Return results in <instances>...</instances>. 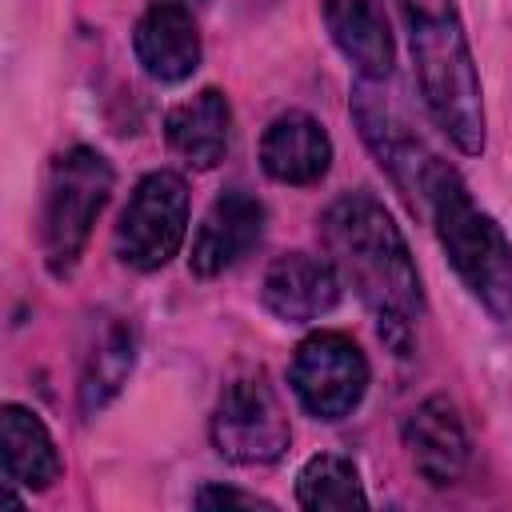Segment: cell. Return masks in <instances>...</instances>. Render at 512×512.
<instances>
[{
	"label": "cell",
	"instance_id": "cell-1",
	"mask_svg": "<svg viewBox=\"0 0 512 512\" xmlns=\"http://www.w3.org/2000/svg\"><path fill=\"white\" fill-rule=\"evenodd\" d=\"M320 236L328 244L340 280H348L376 316L380 336L396 352H408L424 312V292L408 244L392 224L388 208L368 188L344 192L340 200L328 204L320 220Z\"/></svg>",
	"mask_w": 512,
	"mask_h": 512
},
{
	"label": "cell",
	"instance_id": "cell-2",
	"mask_svg": "<svg viewBox=\"0 0 512 512\" xmlns=\"http://www.w3.org/2000/svg\"><path fill=\"white\" fill-rule=\"evenodd\" d=\"M436 128L468 156L484 152V96L456 0H396Z\"/></svg>",
	"mask_w": 512,
	"mask_h": 512
},
{
	"label": "cell",
	"instance_id": "cell-3",
	"mask_svg": "<svg viewBox=\"0 0 512 512\" xmlns=\"http://www.w3.org/2000/svg\"><path fill=\"white\" fill-rule=\"evenodd\" d=\"M424 204L432 212L440 248L464 288L496 320H512V240L504 236V228L484 208H476L472 192L448 164L432 168Z\"/></svg>",
	"mask_w": 512,
	"mask_h": 512
},
{
	"label": "cell",
	"instance_id": "cell-4",
	"mask_svg": "<svg viewBox=\"0 0 512 512\" xmlns=\"http://www.w3.org/2000/svg\"><path fill=\"white\" fill-rule=\"evenodd\" d=\"M112 192V164L96 148H68L56 156L44 196V256L56 276L72 272L80 260L88 232L108 204Z\"/></svg>",
	"mask_w": 512,
	"mask_h": 512
},
{
	"label": "cell",
	"instance_id": "cell-5",
	"mask_svg": "<svg viewBox=\"0 0 512 512\" xmlns=\"http://www.w3.org/2000/svg\"><path fill=\"white\" fill-rule=\"evenodd\" d=\"M292 440L284 404L260 368L224 384L212 412V444L232 464H272Z\"/></svg>",
	"mask_w": 512,
	"mask_h": 512
},
{
	"label": "cell",
	"instance_id": "cell-6",
	"mask_svg": "<svg viewBox=\"0 0 512 512\" xmlns=\"http://www.w3.org/2000/svg\"><path fill=\"white\" fill-rule=\"evenodd\" d=\"M184 228H188V188L176 172H148L116 224V252L124 264L140 268V272H156L164 268L180 244H184Z\"/></svg>",
	"mask_w": 512,
	"mask_h": 512
},
{
	"label": "cell",
	"instance_id": "cell-7",
	"mask_svg": "<svg viewBox=\"0 0 512 512\" xmlns=\"http://www.w3.org/2000/svg\"><path fill=\"white\" fill-rule=\"evenodd\" d=\"M292 388L316 420L348 416L368 388V360L344 332H312L292 356Z\"/></svg>",
	"mask_w": 512,
	"mask_h": 512
},
{
	"label": "cell",
	"instance_id": "cell-8",
	"mask_svg": "<svg viewBox=\"0 0 512 512\" xmlns=\"http://www.w3.org/2000/svg\"><path fill=\"white\" fill-rule=\"evenodd\" d=\"M264 308L288 324L320 320L340 300V272L332 260L308 256V252H284L264 272Z\"/></svg>",
	"mask_w": 512,
	"mask_h": 512
},
{
	"label": "cell",
	"instance_id": "cell-9",
	"mask_svg": "<svg viewBox=\"0 0 512 512\" xmlns=\"http://www.w3.org/2000/svg\"><path fill=\"white\" fill-rule=\"evenodd\" d=\"M260 232H264V204L256 196L240 192V188H228L204 212V220L196 228V240H192L188 268L204 280L220 276L224 268H232L240 256L252 252Z\"/></svg>",
	"mask_w": 512,
	"mask_h": 512
},
{
	"label": "cell",
	"instance_id": "cell-10",
	"mask_svg": "<svg viewBox=\"0 0 512 512\" xmlns=\"http://www.w3.org/2000/svg\"><path fill=\"white\" fill-rule=\"evenodd\" d=\"M132 48L140 68L160 80V84H176L188 80L200 64V32L196 20L188 12V4H172V0H156L132 32Z\"/></svg>",
	"mask_w": 512,
	"mask_h": 512
},
{
	"label": "cell",
	"instance_id": "cell-11",
	"mask_svg": "<svg viewBox=\"0 0 512 512\" xmlns=\"http://www.w3.org/2000/svg\"><path fill=\"white\" fill-rule=\"evenodd\" d=\"M404 448H408L416 472L428 484H436V488L456 484L464 476V468H468V456H472L468 432H464L456 408L444 396L424 400L408 416V424H404Z\"/></svg>",
	"mask_w": 512,
	"mask_h": 512
},
{
	"label": "cell",
	"instance_id": "cell-12",
	"mask_svg": "<svg viewBox=\"0 0 512 512\" xmlns=\"http://www.w3.org/2000/svg\"><path fill=\"white\" fill-rule=\"evenodd\" d=\"M260 164L280 184H316L332 164V140L308 112H280L264 128Z\"/></svg>",
	"mask_w": 512,
	"mask_h": 512
},
{
	"label": "cell",
	"instance_id": "cell-13",
	"mask_svg": "<svg viewBox=\"0 0 512 512\" xmlns=\"http://www.w3.org/2000/svg\"><path fill=\"white\" fill-rule=\"evenodd\" d=\"M324 24L364 80H384L392 72V32L380 0H324Z\"/></svg>",
	"mask_w": 512,
	"mask_h": 512
},
{
	"label": "cell",
	"instance_id": "cell-14",
	"mask_svg": "<svg viewBox=\"0 0 512 512\" xmlns=\"http://www.w3.org/2000/svg\"><path fill=\"white\" fill-rule=\"evenodd\" d=\"M168 144L192 168H216L232 140V108L220 88H204L192 100L176 104L164 120Z\"/></svg>",
	"mask_w": 512,
	"mask_h": 512
},
{
	"label": "cell",
	"instance_id": "cell-15",
	"mask_svg": "<svg viewBox=\"0 0 512 512\" xmlns=\"http://www.w3.org/2000/svg\"><path fill=\"white\" fill-rule=\"evenodd\" d=\"M0 444H4V472L12 484L48 488L60 476V452L44 420L20 404L0 408Z\"/></svg>",
	"mask_w": 512,
	"mask_h": 512
},
{
	"label": "cell",
	"instance_id": "cell-16",
	"mask_svg": "<svg viewBox=\"0 0 512 512\" xmlns=\"http://www.w3.org/2000/svg\"><path fill=\"white\" fill-rule=\"evenodd\" d=\"M132 360H136V340H132V328L124 320H100V332L84 356V372H80V408L84 412H96L104 408L120 384L128 380L132 372Z\"/></svg>",
	"mask_w": 512,
	"mask_h": 512
},
{
	"label": "cell",
	"instance_id": "cell-17",
	"mask_svg": "<svg viewBox=\"0 0 512 512\" xmlns=\"http://www.w3.org/2000/svg\"><path fill=\"white\" fill-rule=\"evenodd\" d=\"M296 500L300 508H364L368 496L360 488V476H356V464L336 456V452H320L312 456L300 476H296Z\"/></svg>",
	"mask_w": 512,
	"mask_h": 512
},
{
	"label": "cell",
	"instance_id": "cell-18",
	"mask_svg": "<svg viewBox=\"0 0 512 512\" xmlns=\"http://www.w3.org/2000/svg\"><path fill=\"white\" fill-rule=\"evenodd\" d=\"M196 504L200 508H224V504H240V508H272L268 500H260L256 492H236V488H220V484H208L196 492Z\"/></svg>",
	"mask_w": 512,
	"mask_h": 512
},
{
	"label": "cell",
	"instance_id": "cell-19",
	"mask_svg": "<svg viewBox=\"0 0 512 512\" xmlns=\"http://www.w3.org/2000/svg\"><path fill=\"white\" fill-rule=\"evenodd\" d=\"M172 4H204V0H172Z\"/></svg>",
	"mask_w": 512,
	"mask_h": 512
}]
</instances>
